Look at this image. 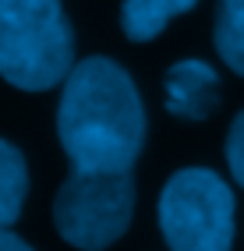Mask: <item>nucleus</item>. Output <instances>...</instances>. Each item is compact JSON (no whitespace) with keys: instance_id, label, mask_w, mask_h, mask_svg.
Listing matches in <instances>:
<instances>
[{"instance_id":"obj_9","label":"nucleus","mask_w":244,"mask_h":251,"mask_svg":"<svg viewBox=\"0 0 244 251\" xmlns=\"http://www.w3.org/2000/svg\"><path fill=\"white\" fill-rule=\"evenodd\" d=\"M226 163H230V174H234V180L244 188V110L234 117L230 135H226Z\"/></svg>"},{"instance_id":"obj_4","label":"nucleus","mask_w":244,"mask_h":251,"mask_svg":"<svg viewBox=\"0 0 244 251\" xmlns=\"http://www.w3.org/2000/svg\"><path fill=\"white\" fill-rule=\"evenodd\" d=\"M135 212V180L124 174H81L60 184L53 202V223L60 237L81 251H103L124 237Z\"/></svg>"},{"instance_id":"obj_1","label":"nucleus","mask_w":244,"mask_h":251,"mask_svg":"<svg viewBox=\"0 0 244 251\" xmlns=\"http://www.w3.org/2000/svg\"><path fill=\"white\" fill-rule=\"evenodd\" d=\"M57 135L71 166L81 174L131 170L145 142V110L121 64L106 57L74 64L64 78Z\"/></svg>"},{"instance_id":"obj_7","label":"nucleus","mask_w":244,"mask_h":251,"mask_svg":"<svg viewBox=\"0 0 244 251\" xmlns=\"http://www.w3.org/2000/svg\"><path fill=\"white\" fill-rule=\"evenodd\" d=\"M25 195H28L25 159L11 142L0 138V226H11L22 216Z\"/></svg>"},{"instance_id":"obj_10","label":"nucleus","mask_w":244,"mask_h":251,"mask_svg":"<svg viewBox=\"0 0 244 251\" xmlns=\"http://www.w3.org/2000/svg\"><path fill=\"white\" fill-rule=\"evenodd\" d=\"M0 251H32L18 233H11L7 226H0Z\"/></svg>"},{"instance_id":"obj_3","label":"nucleus","mask_w":244,"mask_h":251,"mask_svg":"<svg viewBox=\"0 0 244 251\" xmlns=\"http://www.w3.org/2000/svg\"><path fill=\"white\" fill-rule=\"evenodd\" d=\"M159 230L170 251H230L234 191L213 170H177L159 195Z\"/></svg>"},{"instance_id":"obj_6","label":"nucleus","mask_w":244,"mask_h":251,"mask_svg":"<svg viewBox=\"0 0 244 251\" xmlns=\"http://www.w3.org/2000/svg\"><path fill=\"white\" fill-rule=\"evenodd\" d=\"M198 0H124L121 7V25L131 43H149L167 28L177 14L191 11Z\"/></svg>"},{"instance_id":"obj_2","label":"nucleus","mask_w":244,"mask_h":251,"mask_svg":"<svg viewBox=\"0 0 244 251\" xmlns=\"http://www.w3.org/2000/svg\"><path fill=\"white\" fill-rule=\"evenodd\" d=\"M74 68V32L60 0H0V78L43 92Z\"/></svg>"},{"instance_id":"obj_5","label":"nucleus","mask_w":244,"mask_h":251,"mask_svg":"<svg viewBox=\"0 0 244 251\" xmlns=\"http://www.w3.org/2000/svg\"><path fill=\"white\" fill-rule=\"evenodd\" d=\"M220 103V75L205 60H181L167 71V110L184 121H205Z\"/></svg>"},{"instance_id":"obj_8","label":"nucleus","mask_w":244,"mask_h":251,"mask_svg":"<svg viewBox=\"0 0 244 251\" xmlns=\"http://www.w3.org/2000/svg\"><path fill=\"white\" fill-rule=\"evenodd\" d=\"M216 53L226 68L244 78V0L216 4Z\"/></svg>"}]
</instances>
